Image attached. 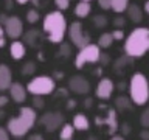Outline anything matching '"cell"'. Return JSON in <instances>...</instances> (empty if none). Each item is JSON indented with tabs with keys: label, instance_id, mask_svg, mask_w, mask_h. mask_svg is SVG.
Segmentation results:
<instances>
[{
	"label": "cell",
	"instance_id": "obj_25",
	"mask_svg": "<svg viewBox=\"0 0 149 140\" xmlns=\"http://www.w3.org/2000/svg\"><path fill=\"white\" fill-rule=\"evenodd\" d=\"M107 23H109V20H107V17L104 14H96V16L93 17V25L96 28H106Z\"/></svg>",
	"mask_w": 149,
	"mask_h": 140
},
{
	"label": "cell",
	"instance_id": "obj_12",
	"mask_svg": "<svg viewBox=\"0 0 149 140\" xmlns=\"http://www.w3.org/2000/svg\"><path fill=\"white\" fill-rule=\"evenodd\" d=\"M113 90H115V83L110 78H101V81L98 83V86L95 89V95L100 100H109Z\"/></svg>",
	"mask_w": 149,
	"mask_h": 140
},
{
	"label": "cell",
	"instance_id": "obj_27",
	"mask_svg": "<svg viewBox=\"0 0 149 140\" xmlns=\"http://www.w3.org/2000/svg\"><path fill=\"white\" fill-rule=\"evenodd\" d=\"M140 125H141L143 128H149V106L141 112V115H140Z\"/></svg>",
	"mask_w": 149,
	"mask_h": 140
},
{
	"label": "cell",
	"instance_id": "obj_15",
	"mask_svg": "<svg viewBox=\"0 0 149 140\" xmlns=\"http://www.w3.org/2000/svg\"><path fill=\"white\" fill-rule=\"evenodd\" d=\"M126 13H127V17H129V20L130 22H134V23H140L143 20V9L138 6V5H129L127 9H126Z\"/></svg>",
	"mask_w": 149,
	"mask_h": 140
},
{
	"label": "cell",
	"instance_id": "obj_52",
	"mask_svg": "<svg viewBox=\"0 0 149 140\" xmlns=\"http://www.w3.org/2000/svg\"><path fill=\"white\" fill-rule=\"evenodd\" d=\"M86 2H90V0H86Z\"/></svg>",
	"mask_w": 149,
	"mask_h": 140
},
{
	"label": "cell",
	"instance_id": "obj_49",
	"mask_svg": "<svg viewBox=\"0 0 149 140\" xmlns=\"http://www.w3.org/2000/svg\"><path fill=\"white\" fill-rule=\"evenodd\" d=\"M126 87V83H123V81H121L120 84H118V89H124Z\"/></svg>",
	"mask_w": 149,
	"mask_h": 140
},
{
	"label": "cell",
	"instance_id": "obj_16",
	"mask_svg": "<svg viewBox=\"0 0 149 140\" xmlns=\"http://www.w3.org/2000/svg\"><path fill=\"white\" fill-rule=\"evenodd\" d=\"M9 53H11L13 59H16V61L22 59L23 56H25V53H26L25 44L20 42V41H14L13 44H11V47H9Z\"/></svg>",
	"mask_w": 149,
	"mask_h": 140
},
{
	"label": "cell",
	"instance_id": "obj_48",
	"mask_svg": "<svg viewBox=\"0 0 149 140\" xmlns=\"http://www.w3.org/2000/svg\"><path fill=\"white\" fill-rule=\"evenodd\" d=\"M16 2H17L19 5H26L28 2H30V0H16Z\"/></svg>",
	"mask_w": 149,
	"mask_h": 140
},
{
	"label": "cell",
	"instance_id": "obj_44",
	"mask_svg": "<svg viewBox=\"0 0 149 140\" xmlns=\"http://www.w3.org/2000/svg\"><path fill=\"white\" fill-rule=\"evenodd\" d=\"M5 6H6V9H11L13 8V0H5Z\"/></svg>",
	"mask_w": 149,
	"mask_h": 140
},
{
	"label": "cell",
	"instance_id": "obj_37",
	"mask_svg": "<svg viewBox=\"0 0 149 140\" xmlns=\"http://www.w3.org/2000/svg\"><path fill=\"white\" fill-rule=\"evenodd\" d=\"M140 139L141 140H149V128H143L140 132Z\"/></svg>",
	"mask_w": 149,
	"mask_h": 140
},
{
	"label": "cell",
	"instance_id": "obj_34",
	"mask_svg": "<svg viewBox=\"0 0 149 140\" xmlns=\"http://www.w3.org/2000/svg\"><path fill=\"white\" fill-rule=\"evenodd\" d=\"M98 5H100V8L104 9V11L112 9V0H98Z\"/></svg>",
	"mask_w": 149,
	"mask_h": 140
},
{
	"label": "cell",
	"instance_id": "obj_32",
	"mask_svg": "<svg viewBox=\"0 0 149 140\" xmlns=\"http://www.w3.org/2000/svg\"><path fill=\"white\" fill-rule=\"evenodd\" d=\"M112 23H113L115 28H124V25H126V19H124L123 16H116L113 20H112Z\"/></svg>",
	"mask_w": 149,
	"mask_h": 140
},
{
	"label": "cell",
	"instance_id": "obj_40",
	"mask_svg": "<svg viewBox=\"0 0 149 140\" xmlns=\"http://www.w3.org/2000/svg\"><path fill=\"white\" fill-rule=\"evenodd\" d=\"M8 101H9V98L6 95H0V107H5L8 104Z\"/></svg>",
	"mask_w": 149,
	"mask_h": 140
},
{
	"label": "cell",
	"instance_id": "obj_24",
	"mask_svg": "<svg viewBox=\"0 0 149 140\" xmlns=\"http://www.w3.org/2000/svg\"><path fill=\"white\" fill-rule=\"evenodd\" d=\"M134 58H130V56H127V55H126V56H123V58H120V59H116V62H115V65H113V69H115V72H121V69H126V67H127V64L130 62V61H132Z\"/></svg>",
	"mask_w": 149,
	"mask_h": 140
},
{
	"label": "cell",
	"instance_id": "obj_38",
	"mask_svg": "<svg viewBox=\"0 0 149 140\" xmlns=\"http://www.w3.org/2000/svg\"><path fill=\"white\" fill-rule=\"evenodd\" d=\"M9 131H6L5 128H0V140H9Z\"/></svg>",
	"mask_w": 149,
	"mask_h": 140
},
{
	"label": "cell",
	"instance_id": "obj_31",
	"mask_svg": "<svg viewBox=\"0 0 149 140\" xmlns=\"http://www.w3.org/2000/svg\"><path fill=\"white\" fill-rule=\"evenodd\" d=\"M59 56H64V58H67V56H70V45L68 44H62L61 42V48L58 51Z\"/></svg>",
	"mask_w": 149,
	"mask_h": 140
},
{
	"label": "cell",
	"instance_id": "obj_6",
	"mask_svg": "<svg viewBox=\"0 0 149 140\" xmlns=\"http://www.w3.org/2000/svg\"><path fill=\"white\" fill-rule=\"evenodd\" d=\"M101 47L96 44H87L86 47L79 48L76 58H74V67L82 69L86 64H96L100 62Z\"/></svg>",
	"mask_w": 149,
	"mask_h": 140
},
{
	"label": "cell",
	"instance_id": "obj_7",
	"mask_svg": "<svg viewBox=\"0 0 149 140\" xmlns=\"http://www.w3.org/2000/svg\"><path fill=\"white\" fill-rule=\"evenodd\" d=\"M68 37H70V42L78 47V48H82L86 47L87 44H90V34L88 33H84V27L81 22H72L68 27Z\"/></svg>",
	"mask_w": 149,
	"mask_h": 140
},
{
	"label": "cell",
	"instance_id": "obj_23",
	"mask_svg": "<svg viewBox=\"0 0 149 140\" xmlns=\"http://www.w3.org/2000/svg\"><path fill=\"white\" fill-rule=\"evenodd\" d=\"M129 6V0H112V11H115L116 14L124 13Z\"/></svg>",
	"mask_w": 149,
	"mask_h": 140
},
{
	"label": "cell",
	"instance_id": "obj_18",
	"mask_svg": "<svg viewBox=\"0 0 149 140\" xmlns=\"http://www.w3.org/2000/svg\"><path fill=\"white\" fill-rule=\"evenodd\" d=\"M115 107L118 112H126V111H130L134 107V101L130 100V97H124V95H120L118 98L115 100Z\"/></svg>",
	"mask_w": 149,
	"mask_h": 140
},
{
	"label": "cell",
	"instance_id": "obj_33",
	"mask_svg": "<svg viewBox=\"0 0 149 140\" xmlns=\"http://www.w3.org/2000/svg\"><path fill=\"white\" fill-rule=\"evenodd\" d=\"M112 36H113L115 41H123V39H124V31H123V28H115V30L112 31Z\"/></svg>",
	"mask_w": 149,
	"mask_h": 140
},
{
	"label": "cell",
	"instance_id": "obj_19",
	"mask_svg": "<svg viewBox=\"0 0 149 140\" xmlns=\"http://www.w3.org/2000/svg\"><path fill=\"white\" fill-rule=\"evenodd\" d=\"M73 126H74V129H78V131H87L90 128V121H88L87 115L76 114L73 118Z\"/></svg>",
	"mask_w": 149,
	"mask_h": 140
},
{
	"label": "cell",
	"instance_id": "obj_50",
	"mask_svg": "<svg viewBox=\"0 0 149 140\" xmlns=\"http://www.w3.org/2000/svg\"><path fill=\"white\" fill-rule=\"evenodd\" d=\"M87 140H98L96 137H90V139H87Z\"/></svg>",
	"mask_w": 149,
	"mask_h": 140
},
{
	"label": "cell",
	"instance_id": "obj_11",
	"mask_svg": "<svg viewBox=\"0 0 149 140\" xmlns=\"http://www.w3.org/2000/svg\"><path fill=\"white\" fill-rule=\"evenodd\" d=\"M5 27V31H6V36L11 37V39H19L23 33V25H22V20L16 16H9L3 23Z\"/></svg>",
	"mask_w": 149,
	"mask_h": 140
},
{
	"label": "cell",
	"instance_id": "obj_42",
	"mask_svg": "<svg viewBox=\"0 0 149 140\" xmlns=\"http://www.w3.org/2000/svg\"><path fill=\"white\" fill-rule=\"evenodd\" d=\"M67 103H68V104H67V109H73V107H76V101H74V100H68Z\"/></svg>",
	"mask_w": 149,
	"mask_h": 140
},
{
	"label": "cell",
	"instance_id": "obj_3",
	"mask_svg": "<svg viewBox=\"0 0 149 140\" xmlns=\"http://www.w3.org/2000/svg\"><path fill=\"white\" fill-rule=\"evenodd\" d=\"M36 123V111L34 107H22L19 111V115L14 117V118L8 120L6 128L11 132V135L14 137H23L25 134L30 132V129L34 126Z\"/></svg>",
	"mask_w": 149,
	"mask_h": 140
},
{
	"label": "cell",
	"instance_id": "obj_2",
	"mask_svg": "<svg viewBox=\"0 0 149 140\" xmlns=\"http://www.w3.org/2000/svg\"><path fill=\"white\" fill-rule=\"evenodd\" d=\"M42 28H44V33L47 34L50 42L53 44H61L64 41L65 34H67V20H65V16L59 11H51L44 17V23H42Z\"/></svg>",
	"mask_w": 149,
	"mask_h": 140
},
{
	"label": "cell",
	"instance_id": "obj_9",
	"mask_svg": "<svg viewBox=\"0 0 149 140\" xmlns=\"http://www.w3.org/2000/svg\"><path fill=\"white\" fill-rule=\"evenodd\" d=\"M95 123L98 126H107V132L113 135L118 131V118H116V111L115 109H107V114L104 117H96Z\"/></svg>",
	"mask_w": 149,
	"mask_h": 140
},
{
	"label": "cell",
	"instance_id": "obj_26",
	"mask_svg": "<svg viewBox=\"0 0 149 140\" xmlns=\"http://www.w3.org/2000/svg\"><path fill=\"white\" fill-rule=\"evenodd\" d=\"M36 72V64L31 62V61H28L26 64H23V67L20 69V73L25 75V76H30V75H33Z\"/></svg>",
	"mask_w": 149,
	"mask_h": 140
},
{
	"label": "cell",
	"instance_id": "obj_8",
	"mask_svg": "<svg viewBox=\"0 0 149 140\" xmlns=\"http://www.w3.org/2000/svg\"><path fill=\"white\" fill-rule=\"evenodd\" d=\"M39 121L48 132H54L56 129L64 125V115L61 112H47L40 117Z\"/></svg>",
	"mask_w": 149,
	"mask_h": 140
},
{
	"label": "cell",
	"instance_id": "obj_39",
	"mask_svg": "<svg viewBox=\"0 0 149 140\" xmlns=\"http://www.w3.org/2000/svg\"><path fill=\"white\" fill-rule=\"evenodd\" d=\"M121 131H123V134H121V135H127V134L130 132L129 123H123V125H121Z\"/></svg>",
	"mask_w": 149,
	"mask_h": 140
},
{
	"label": "cell",
	"instance_id": "obj_47",
	"mask_svg": "<svg viewBox=\"0 0 149 140\" xmlns=\"http://www.w3.org/2000/svg\"><path fill=\"white\" fill-rule=\"evenodd\" d=\"M30 2L34 5V6H39V5H40V0H30Z\"/></svg>",
	"mask_w": 149,
	"mask_h": 140
},
{
	"label": "cell",
	"instance_id": "obj_14",
	"mask_svg": "<svg viewBox=\"0 0 149 140\" xmlns=\"http://www.w3.org/2000/svg\"><path fill=\"white\" fill-rule=\"evenodd\" d=\"M13 73L6 64H0V90H8L11 87Z\"/></svg>",
	"mask_w": 149,
	"mask_h": 140
},
{
	"label": "cell",
	"instance_id": "obj_36",
	"mask_svg": "<svg viewBox=\"0 0 149 140\" xmlns=\"http://www.w3.org/2000/svg\"><path fill=\"white\" fill-rule=\"evenodd\" d=\"M109 62H110V56L107 55V53H101V56H100V64H101V65H109Z\"/></svg>",
	"mask_w": 149,
	"mask_h": 140
},
{
	"label": "cell",
	"instance_id": "obj_22",
	"mask_svg": "<svg viewBox=\"0 0 149 140\" xmlns=\"http://www.w3.org/2000/svg\"><path fill=\"white\" fill-rule=\"evenodd\" d=\"M113 36H112V33H102L100 36V39H98V45L101 47V48H109V47L113 44Z\"/></svg>",
	"mask_w": 149,
	"mask_h": 140
},
{
	"label": "cell",
	"instance_id": "obj_20",
	"mask_svg": "<svg viewBox=\"0 0 149 140\" xmlns=\"http://www.w3.org/2000/svg\"><path fill=\"white\" fill-rule=\"evenodd\" d=\"M40 41V33L37 30H28L25 34H23V42L30 47H36Z\"/></svg>",
	"mask_w": 149,
	"mask_h": 140
},
{
	"label": "cell",
	"instance_id": "obj_13",
	"mask_svg": "<svg viewBox=\"0 0 149 140\" xmlns=\"http://www.w3.org/2000/svg\"><path fill=\"white\" fill-rule=\"evenodd\" d=\"M8 90H9V93H11V98L16 103H23L25 101L28 90H26V87H23L20 83H13Z\"/></svg>",
	"mask_w": 149,
	"mask_h": 140
},
{
	"label": "cell",
	"instance_id": "obj_29",
	"mask_svg": "<svg viewBox=\"0 0 149 140\" xmlns=\"http://www.w3.org/2000/svg\"><path fill=\"white\" fill-rule=\"evenodd\" d=\"M70 2H72V0H54V5L59 11H65V9L70 6Z\"/></svg>",
	"mask_w": 149,
	"mask_h": 140
},
{
	"label": "cell",
	"instance_id": "obj_43",
	"mask_svg": "<svg viewBox=\"0 0 149 140\" xmlns=\"http://www.w3.org/2000/svg\"><path fill=\"white\" fill-rule=\"evenodd\" d=\"M110 140H126V137L124 135H118V134H113L110 137Z\"/></svg>",
	"mask_w": 149,
	"mask_h": 140
},
{
	"label": "cell",
	"instance_id": "obj_30",
	"mask_svg": "<svg viewBox=\"0 0 149 140\" xmlns=\"http://www.w3.org/2000/svg\"><path fill=\"white\" fill-rule=\"evenodd\" d=\"M45 106L44 100H42L40 95H33V107H36V109H42V107Z\"/></svg>",
	"mask_w": 149,
	"mask_h": 140
},
{
	"label": "cell",
	"instance_id": "obj_41",
	"mask_svg": "<svg viewBox=\"0 0 149 140\" xmlns=\"http://www.w3.org/2000/svg\"><path fill=\"white\" fill-rule=\"evenodd\" d=\"M28 140H44V137H42L40 134H33V135L28 137Z\"/></svg>",
	"mask_w": 149,
	"mask_h": 140
},
{
	"label": "cell",
	"instance_id": "obj_51",
	"mask_svg": "<svg viewBox=\"0 0 149 140\" xmlns=\"http://www.w3.org/2000/svg\"><path fill=\"white\" fill-rule=\"evenodd\" d=\"M17 140H20V137H17Z\"/></svg>",
	"mask_w": 149,
	"mask_h": 140
},
{
	"label": "cell",
	"instance_id": "obj_17",
	"mask_svg": "<svg viewBox=\"0 0 149 140\" xmlns=\"http://www.w3.org/2000/svg\"><path fill=\"white\" fill-rule=\"evenodd\" d=\"M92 13V5L90 2H86V0H81L76 6H74V16L79 19H86L88 14Z\"/></svg>",
	"mask_w": 149,
	"mask_h": 140
},
{
	"label": "cell",
	"instance_id": "obj_35",
	"mask_svg": "<svg viewBox=\"0 0 149 140\" xmlns=\"http://www.w3.org/2000/svg\"><path fill=\"white\" fill-rule=\"evenodd\" d=\"M5 36H6V31H5V27H3V23H0V48L2 47H5Z\"/></svg>",
	"mask_w": 149,
	"mask_h": 140
},
{
	"label": "cell",
	"instance_id": "obj_5",
	"mask_svg": "<svg viewBox=\"0 0 149 140\" xmlns=\"http://www.w3.org/2000/svg\"><path fill=\"white\" fill-rule=\"evenodd\" d=\"M56 89V83L51 76H47V75H39V76L33 78L26 86V90L31 93V95H51Z\"/></svg>",
	"mask_w": 149,
	"mask_h": 140
},
{
	"label": "cell",
	"instance_id": "obj_4",
	"mask_svg": "<svg viewBox=\"0 0 149 140\" xmlns=\"http://www.w3.org/2000/svg\"><path fill=\"white\" fill-rule=\"evenodd\" d=\"M127 90L135 106H144L149 101V79L143 73L135 72L129 79Z\"/></svg>",
	"mask_w": 149,
	"mask_h": 140
},
{
	"label": "cell",
	"instance_id": "obj_10",
	"mask_svg": "<svg viewBox=\"0 0 149 140\" xmlns=\"http://www.w3.org/2000/svg\"><path fill=\"white\" fill-rule=\"evenodd\" d=\"M68 90L76 95H87L90 92V83L81 75H74L68 79Z\"/></svg>",
	"mask_w": 149,
	"mask_h": 140
},
{
	"label": "cell",
	"instance_id": "obj_46",
	"mask_svg": "<svg viewBox=\"0 0 149 140\" xmlns=\"http://www.w3.org/2000/svg\"><path fill=\"white\" fill-rule=\"evenodd\" d=\"M144 13L149 14V0H146V3H144Z\"/></svg>",
	"mask_w": 149,
	"mask_h": 140
},
{
	"label": "cell",
	"instance_id": "obj_28",
	"mask_svg": "<svg viewBox=\"0 0 149 140\" xmlns=\"http://www.w3.org/2000/svg\"><path fill=\"white\" fill-rule=\"evenodd\" d=\"M26 20L30 23H36L37 20H39V13H37V9H30V11L26 13Z\"/></svg>",
	"mask_w": 149,
	"mask_h": 140
},
{
	"label": "cell",
	"instance_id": "obj_45",
	"mask_svg": "<svg viewBox=\"0 0 149 140\" xmlns=\"http://www.w3.org/2000/svg\"><path fill=\"white\" fill-rule=\"evenodd\" d=\"M84 106H86V107H92V98H87V100L84 101Z\"/></svg>",
	"mask_w": 149,
	"mask_h": 140
},
{
	"label": "cell",
	"instance_id": "obj_1",
	"mask_svg": "<svg viewBox=\"0 0 149 140\" xmlns=\"http://www.w3.org/2000/svg\"><path fill=\"white\" fill-rule=\"evenodd\" d=\"M149 51V28L138 27L129 33L124 41V53L130 58H141Z\"/></svg>",
	"mask_w": 149,
	"mask_h": 140
},
{
	"label": "cell",
	"instance_id": "obj_21",
	"mask_svg": "<svg viewBox=\"0 0 149 140\" xmlns=\"http://www.w3.org/2000/svg\"><path fill=\"white\" fill-rule=\"evenodd\" d=\"M73 134H74V126L70 123H64L62 128H61V132H59V139L61 140H72Z\"/></svg>",
	"mask_w": 149,
	"mask_h": 140
}]
</instances>
